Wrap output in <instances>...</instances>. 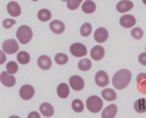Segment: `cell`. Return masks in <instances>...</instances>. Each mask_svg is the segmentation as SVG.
I'll return each mask as SVG.
<instances>
[{"instance_id": "6da1fadb", "label": "cell", "mask_w": 146, "mask_h": 118, "mask_svg": "<svg viewBox=\"0 0 146 118\" xmlns=\"http://www.w3.org/2000/svg\"><path fill=\"white\" fill-rule=\"evenodd\" d=\"M131 80V72L127 69H121L115 72V74L112 78V84L116 89H123L125 88Z\"/></svg>"}, {"instance_id": "7a4b0ae2", "label": "cell", "mask_w": 146, "mask_h": 118, "mask_svg": "<svg viewBox=\"0 0 146 118\" xmlns=\"http://www.w3.org/2000/svg\"><path fill=\"white\" fill-rule=\"evenodd\" d=\"M32 37H33V32H32V29L29 25H21L17 29V31H16V38H17V40L21 44H23V45L29 44L31 41Z\"/></svg>"}, {"instance_id": "3957f363", "label": "cell", "mask_w": 146, "mask_h": 118, "mask_svg": "<svg viewBox=\"0 0 146 118\" xmlns=\"http://www.w3.org/2000/svg\"><path fill=\"white\" fill-rule=\"evenodd\" d=\"M86 107L92 113L99 112L102 110V108H103V100L97 95H91V96H89L87 99Z\"/></svg>"}, {"instance_id": "277c9868", "label": "cell", "mask_w": 146, "mask_h": 118, "mask_svg": "<svg viewBox=\"0 0 146 118\" xmlns=\"http://www.w3.org/2000/svg\"><path fill=\"white\" fill-rule=\"evenodd\" d=\"M18 49H19V46H18L17 40H15V39H7V40H5L2 42V50L6 54L17 53Z\"/></svg>"}, {"instance_id": "5b68a950", "label": "cell", "mask_w": 146, "mask_h": 118, "mask_svg": "<svg viewBox=\"0 0 146 118\" xmlns=\"http://www.w3.org/2000/svg\"><path fill=\"white\" fill-rule=\"evenodd\" d=\"M70 52L75 57H82L87 54V47L81 42H74L70 47Z\"/></svg>"}, {"instance_id": "8992f818", "label": "cell", "mask_w": 146, "mask_h": 118, "mask_svg": "<svg viewBox=\"0 0 146 118\" xmlns=\"http://www.w3.org/2000/svg\"><path fill=\"white\" fill-rule=\"evenodd\" d=\"M0 81L6 87H13L16 84V78L13 74L8 73L7 71H2L0 73Z\"/></svg>"}, {"instance_id": "52a82bcc", "label": "cell", "mask_w": 146, "mask_h": 118, "mask_svg": "<svg viewBox=\"0 0 146 118\" xmlns=\"http://www.w3.org/2000/svg\"><path fill=\"white\" fill-rule=\"evenodd\" d=\"M68 84H70L71 88L74 91H82L84 87V80L80 76H76V74H74L70 78Z\"/></svg>"}, {"instance_id": "ba28073f", "label": "cell", "mask_w": 146, "mask_h": 118, "mask_svg": "<svg viewBox=\"0 0 146 118\" xmlns=\"http://www.w3.org/2000/svg\"><path fill=\"white\" fill-rule=\"evenodd\" d=\"M95 81H96L97 86H99V87H105V86L108 85L110 78H108V76H107V73H106L105 71L99 70V71H97L96 76H95Z\"/></svg>"}, {"instance_id": "9c48e42d", "label": "cell", "mask_w": 146, "mask_h": 118, "mask_svg": "<svg viewBox=\"0 0 146 118\" xmlns=\"http://www.w3.org/2000/svg\"><path fill=\"white\" fill-rule=\"evenodd\" d=\"M19 96L23 99V100H31L33 96H34V88L33 86L31 85H23L21 88H19Z\"/></svg>"}, {"instance_id": "30bf717a", "label": "cell", "mask_w": 146, "mask_h": 118, "mask_svg": "<svg viewBox=\"0 0 146 118\" xmlns=\"http://www.w3.org/2000/svg\"><path fill=\"white\" fill-rule=\"evenodd\" d=\"M7 11L10 16L13 17H17L21 15L22 13V9H21V6L18 5V2L16 1H9L8 5H7Z\"/></svg>"}, {"instance_id": "8fae6325", "label": "cell", "mask_w": 146, "mask_h": 118, "mask_svg": "<svg viewBox=\"0 0 146 118\" xmlns=\"http://www.w3.org/2000/svg\"><path fill=\"white\" fill-rule=\"evenodd\" d=\"M94 38H95V40H96L97 42L102 44V42H104V41L107 40V38H108V32H107V30H106L105 27H98V29L95 31V33H94Z\"/></svg>"}, {"instance_id": "7c38bea8", "label": "cell", "mask_w": 146, "mask_h": 118, "mask_svg": "<svg viewBox=\"0 0 146 118\" xmlns=\"http://www.w3.org/2000/svg\"><path fill=\"white\" fill-rule=\"evenodd\" d=\"M104 55H105V50L100 45H97V46L92 47L91 50H90V56L95 61H100L104 57Z\"/></svg>"}, {"instance_id": "4fadbf2b", "label": "cell", "mask_w": 146, "mask_h": 118, "mask_svg": "<svg viewBox=\"0 0 146 118\" xmlns=\"http://www.w3.org/2000/svg\"><path fill=\"white\" fill-rule=\"evenodd\" d=\"M120 24L123 27H132L136 24V18H135V16L129 15V14L122 15L120 18Z\"/></svg>"}, {"instance_id": "5bb4252c", "label": "cell", "mask_w": 146, "mask_h": 118, "mask_svg": "<svg viewBox=\"0 0 146 118\" xmlns=\"http://www.w3.org/2000/svg\"><path fill=\"white\" fill-rule=\"evenodd\" d=\"M49 29H50L54 33H56V34H60V33L64 32V30H65V25H64V23H63L62 21L54 19V21L50 22V24H49Z\"/></svg>"}, {"instance_id": "9a60e30c", "label": "cell", "mask_w": 146, "mask_h": 118, "mask_svg": "<svg viewBox=\"0 0 146 118\" xmlns=\"http://www.w3.org/2000/svg\"><path fill=\"white\" fill-rule=\"evenodd\" d=\"M132 7H133L132 1H130V0H121L116 5V10L119 13H127V11L131 10Z\"/></svg>"}, {"instance_id": "2e32d148", "label": "cell", "mask_w": 146, "mask_h": 118, "mask_svg": "<svg viewBox=\"0 0 146 118\" xmlns=\"http://www.w3.org/2000/svg\"><path fill=\"white\" fill-rule=\"evenodd\" d=\"M38 65L42 70H48L51 68V60L47 55H41L38 57Z\"/></svg>"}, {"instance_id": "e0dca14e", "label": "cell", "mask_w": 146, "mask_h": 118, "mask_svg": "<svg viewBox=\"0 0 146 118\" xmlns=\"http://www.w3.org/2000/svg\"><path fill=\"white\" fill-rule=\"evenodd\" d=\"M116 112H117V107L115 104H110L103 110L102 117L103 118H113L116 116Z\"/></svg>"}, {"instance_id": "ac0fdd59", "label": "cell", "mask_w": 146, "mask_h": 118, "mask_svg": "<svg viewBox=\"0 0 146 118\" xmlns=\"http://www.w3.org/2000/svg\"><path fill=\"white\" fill-rule=\"evenodd\" d=\"M39 110H40V113L42 116H44V117H51L54 115V107L50 103H48V102L42 103L40 105V109Z\"/></svg>"}, {"instance_id": "d6986e66", "label": "cell", "mask_w": 146, "mask_h": 118, "mask_svg": "<svg viewBox=\"0 0 146 118\" xmlns=\"http://www.w3.org/2000/svg\"><path fill=\"white\" fill-rule=\"evenodd\" d=\"M57 95L60 99H66L70 95V87H68V85L65 84V82L59 84L57 86Z\"/></svg>"}, {"instance_id": "ffe728a7", "label": "cell", "mask_w": 146, "mask_h": 118, "mask_svg": "<svg viewBox=\"0 0 146 118\" xmlns=\"http://www.w3.org/2000/svg\"><path fill=\"white\" fill-rule=\"evenodd\" d=\"M96 10V3L91 0H87L82 3V11L86 14H92Z\"/></svg>"}, {"instance_id": "44dd1931", "label": "cell", "mask_w": 146, "mask_h": 118, "mask_svg": "<svg viewBox=\"0 0 146 118\" xmlns=\"http://www.w3.org/2000/svg\"><path fill=\"white\" fill-rule=\"evenodd\" d=\"M102 96L104 100L106 101H114L116 99V93L114 89L112 88H105L103 92H102Z\"/></svg>"}, {"instance_id": "7402d4cb", "label": "cell", "mask_w": 146, "mask_h": 118, "mask_svg": "<svg viewBox=\"0 0 146 118\" xmlns=\"http://www.w3.org/2000/svg\"><path fill=\"white\" fill-rule=\"evenodd\" d=\"M31 57H30V54L25 50H22V52H18L17 54V62L19 64H27L30 62Z\"/></svg>"}, {"instance_id": "603a6c76", "label": "cell", "mask_w": 146, "mask_h": 118, "mask_svg": "<svg viewBox=\"0 0 146 118\" xmlns=\"http://www.w3.org/2000/svg\"><path fill=\"white\" fill-rule=\"evenodd\" d=\"M92 66V63L89 58H82L79 61L78 63V68L81 70V71H89Z\"/></svg>"}, {"instance_id": "cb8c5ba5", "label": "cell", "mask_w": 146, "mask_h": 118, "mask_svg": "<svg viewBox=\"0 0 146 118\" xmlns=\"http://www.w3.org/2000/svg\"><path fill=\"white\" fill-rule=\"evenodd\" d=\"M133 108L139 113L145 112L146 111V99H139V100H137L135 102V104H133Z\"/></svg>"}, {"instance_id": "d4e9b609", "label": "cell", "mask_w": 146, "mask_h": 118, "mask_svg": "<svg viewBox=\"0 0 146 118\" xmlns=\"http://www.w3.org/2000/svg\"><path fill=\"white\" fill-rule=\"evenodd\" d=\"M38 18L41 21V22H48L50 18H51V13L50 10L43 8V9H40L38 11Z\"/></svg>"}, {"instance_id": "484cf974", "label": "cell", "mask_w": 146, "mask_h": 118, "mask_svg": "<svg viewBox=\"0 0 146 118\" xmlns=\"http://www.w3.org/2000/svg\"><path fill=\"white\" fill-rule=\"evenodd\" d=\"M72 109L75 112H82L83 109H84V104H83V102L81 100L75 99V100L72 101Z\"/></svg>"}, {"instance_id": "4316f807", "label": "cell", "mask_w": 146, "mask_h": 118, "mask_svg": "<svg viewBox=\"0 0 146 118\" xmlns=\"http://www.w3.org/2000/svg\"><path fill=\"white\" fill-rule=\"evenodd\" d=\"M91 30H92V26L90 23H83L80 27V33L82 37H88V36H90Z\"/></svg>"}, {"instance_id": "83f0119b", "label": "cell", "mask_w": 146, "mask_h": 118, "mask_svg": "<svg viewBox=\"0 0 146 118\" xmlns=\"http://www.w3.org/2000/svg\"><path fill=\"white\" fill-rule=\"evenodd\" d=\"M67 61H68V57H67V55L64 54V53H57V54L55 55V62H56L57 64H59V65L66 64Z\"/></svg>"}, {"instance_id": "f1b7e54d", "label": "cell", "mask_w": 146, "mask_h": 118, "mask_svg": "<svg viewBox=\"0 0 146 118\" xmlns=\"http://www.w3.org/2000/svg\"><path fill=\"white\" fill-rule=\"evenodd\" d=\"M6 71L10 74H15L17 71H18V64L14 61H9L7 62V65H6Z\"/></svg>"}, {"instance_id": "f546056e", "label": "cell", "mask_w": 146, "mask_h": 118, "mask_svg": "<svg viewBox=\"0 0 146 118\" xmlns=\"http://www.w3.org/2000/svg\"><path fill=\"white\" fill-rule=\"evenodd\" d=\"M83 0H67L66 1V5H67V8L71 9V10H75L80 7V5L82 3Z\"/></svg>"}, {"instance_id": "4dcf8cb0", "label": "cell", "mask_w": 146, "mask_h": 118, "mask_svg": "<svg viewBox=\"0 0 146 118\" xmlns=\"http://www.w3.org/2000/svg\"><path fill=\"white\" fill-rule=\"evenodd\" d=\"M143 34H144V32H143V30L140 29V27H133L132 30H131V36H132V38H135V39H140V38H143Z\"/></svg>"}, {"instance_id": "1f68e13d", "label": "cell", "mask_w": 146, "mask_h": 118, "mask_svg": "<svg viewBox=\"0 0 146 118\" xmlns=\"http://www.w3.org/2000/svg\"><path fill=\"white\" fill-rule=\"evenodd\" d=\"M15 23H16V21L14 18H5L2 21V26L5 29H10L13 25H15Z\"/></svg>"}, {"instance_id": "d6a6232c", "label": "cell", "mask_w": 146, "mask_h": 118, "mask_svg": "<svg viewBox=\"0 0 146 118\" xmlns=\"http://www.w3.org/2000/svg\"><path fill=\"white\" fill-rule=\"evenodd\" d=\"M138 61H139L140 64H143V65L146 66V52L141 53V54L138 56Z\"/></svg>"}, {"instance_id": "836d02e7", "label": "cell", "mask_w": 146, "mask_h": 118, "mask_svg": "<svg viewBox=\"0 0 146 118\" xmlns=\"http://www.w3.org/2000/svg\"><path fill=\"white\" fill-rule=\"evenodd\" d=\"M6 57H7L6 56V53L0 49V64H3L6 62Z\"/></svg>"}, {"instance_id": "e575fe53", "label": "cell", "mask_w": 146, "mask_h": 118, "mask_svg": "<svg viewBox=\"0 0 146 118\" xmlns=\"http://www.w3.org/2000/svg\"><path fill=\"white\" fill-rule=\"evenodd\" d=\"M27 117H29V118H32V117H35V118H39V117H40V113H38V112H30Z\"/></svg>"}, {"instance_id": "d590c367", "label": "cell", "mask_w": 146, "mask_h": 118, "mask_svg": "<svg viewBox=\"0 0 146 118\" xmlns=\"http://www.w3.org/2000/svg\"><path fill=\"white\" fill-rule=\"evenodd\" d=\"M146 78V73H140L138 77H137V82L139 81V80H141V79H145Z\"/></svg>"}, {"instance_id": "8d00e7d4", "label": "cell", "mask_w": 146, "mask_h": 118, "mask_svg": "<svg viewBox=\"0 0 146 118\" xmlns=\"http://www.w3.org/2000/svg\"><path fill=\"white\" fill-rule=\"evenodd\" d=\"M143 3H144V5H146V0H143Z\"/></svg>"}, {"instance_id": "74e56055", "label": "cell", "mask_w": 146, "mask_h": 118, "mask_svg": "<svg viewBox=\"0 0 146 118\" xmlns=\"http://www.w3.org/2000/svg\"><path fill=\"white\" fill-rule=\"evenodd\" d=\"M62 1H65V2H66V1H67V0H62Z\"/></svg>"}, {"instance_id": "f35d334b", "label": "cell", "mask_w": 146, "mask_h": 118, "mask_svg": "<svg viewBox=\"0 0 146 118\" xmlns=\"http://www.w3.org/2000/svg\"><path fill=\"white\" fill-rule=\"evenodd\" d=\"M32 1H38V0H32Z\"/></svg>"}]
</instances>
